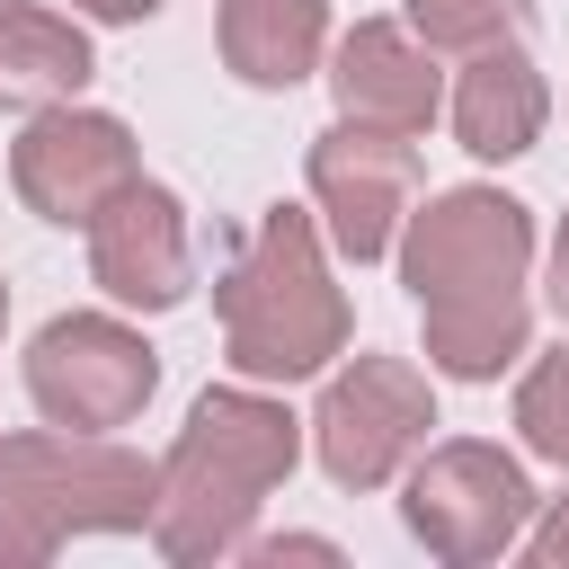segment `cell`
<instances>
[{
	"label": "cell",
	"instance_id": "cell-1",
	"mask_svg": "<svg viewBox=\"0 0 569 569\" xmlns=\"http://www.w3.org/2000/svg\"><path fill=\"white\" fill-rule=\"evenodd\" d=\"M525 267H533V213L516 196H498V187H445V196L409 204L400 284L418 302L436 373L498 382L525 356V338H533Z\"/></svg>",
	"mask_w": 569,
	"mask_h": 569
},
{
	"label": "cell",
	"instance_id": "cell-2",
	"mask_svg": "<svg viewBox=\"0 0 569 569\" xmlns=\"http://www.w3.org/2000/svg\"><path fill=\"white\" fill-rule=\"evenodd\" d=\"M302 453V418L249 382H222L187 409L178 445L160 453V507H151V542L178 569L231 560L258 525V507L284 489Z\"/></svg>",
	"mask_w": 569,
	"mask_h": 569
},
{
	"label": "cell",
	"instance_id": "cell-3",
	"mask_svg": "<svg viewBox=\"0 0 569 569\" xmlns=\"http://www.w3.org/2000/svg\"><path fill=\"white\" fill-rule=\"evenodd\" d=\"M213 311H222V356L240 382H302L329 356H347V338H356V311H347V293L320 258V222L302 204H267L249 222V240L213 276Z\"/></svg>",
	"mask_w": 569,
	"mask_h": 569
},
{
	"label": "cell",
	"instance_id": "cell-4",
	"mask_svg": "<svg viewBox=\"0 0 569 569\" xmlns=\"http://www.w3.org/2000/svg\"><path fill=\"white\" fill-rule=\"evenodd\" d=\"M160 507V462H142L116 436L80 427H27L0 436V560L36 569L71 533H142Z\"/></svg>",
	"mask_w": 569,
	"mask_h": 569
},
{
	"label": "cell",
	"instance_id": "cell-5",
	"mask_svg": "<svg viewBox=\"0 0 569 569\" xmlns=\"http://www.w3.org/2000/svg\"><path fill=\"white\" fill-rule=\"evenodd\" d=\"M427 427H436V391L418 365L400 356H356L329 373L320 409H311V453L338 489H391L418 453H427Z\"/></svg>",
	"mask_w": 569,
	"mask_h": 569
},
{
	"label": "cell",
	"instance_id": "cell-6",
	"mask_svg": "<svg viewBox=\"0 0 569 569\" xmlns=\"http://www.w3.org/2000/svg\"><path fill=\"white\" fill-rule=\"evenodd\" d=\"M400 516H409V533H418L436 560L480 569V560H498V551L533 525V480H525L516 453H498V445H480V436H445V445H427V453L409 462Z\"/></svg>",
	"mask_w": 569,
	"mask_h": 569
},
{
	"label": "cell",
	"instance_id": "cell-7",
	"mask_svg": "<svg viewBox=\"0 0 569 569\" xmlns=\"http://www.w3.org/2000/svg\"><path fill=\"white\" fill-rule=\"evenodd\" d=\"M151 391H160V356L142 347V329L107 311H62L27 338V400L44 409V427L116 436L142 418Z\"/></svg>",
	"mask_w": 569,
	"mask_h": 569
},
{
	"label": "cell",
	"instance_id": "cell-8",
	"mask_svg": "<svg viewBox=\"0 0 569 569\" xmlns=\"http://www.w3.org/2000/svg\"><path fill=\"white\" fill-rule=\"evenodd\" d=\"M142 178V151L124 133V116L107 107H44L27 116V133L9 142V187L36 222H62V231H89L124 187Z\"/></svg>",
	"mask_w": 569,
	"mask_h": 569
},
{
	"label": "cell",
	"instance_id": "cell-9",
	"mask_svg": "<svg viewBox=\"0 0 569 569\" xmlns=\"http://www.w3.org/2000/svg\"><path fill=\"white\" fill-rule=\"evenodd\" d=\"M311 204H320L338 258L373 267V258L400 240L409 204H418V151H409V133H382V124L338 116V124L311 142Z\"/></svg>",
	"mask_w": 569,
	"mask_h": 569
},
{
	"label": "cell",
	"instance_id": "cell-10",
	"mask_svg": "<svg viewBox=\"0 0 569 569\" xmlns=\"http://www.w3.org/2000/svg\"><path fill=\"white\" fill-rule=\"evenodd\" d=\"M89 284L124 311H178L196 293V231L160 178H133L89 222Z\"/></svg>",
	"mask_w": 569,
	"mask_h": 569
},
{
	"label": "cell",
	"instance_id": "cell-11",
	"mask_svg": "<svg viewBox=\"0 0 569 569\" xmlns=\"http://www.w3.org/2000/svg\"><path fill=\"white\" fill-rule=\"evenodd\" d=\"M329 89H338V116L356 124H382V133H427L445 116V71H436V44L400 18H356L338 36V62H329Z\"/></svg>",
	"mask_w": 569,
	"mask_h": 569
},
{
	"label": "cell",
	"instance_id": "cell-12",
	"mask_svg": "<svg viewBox=\"0 0 569 569\" xmlns=\"http://www.w3.org/2000/svg\"><path fill=\"white\" fill-rule=\"evenodd\" d=\"M542 124H551V89H542L525 36L462 53V80H453V133H462L471 160H525V151L542 142Z\"/></svg>",
	"mask_w": 569,
	"mask_h": 569
},
{
	"label": "cell",
	"instance_id": "cell-13",
	"mask_svg": "<svg viewBox=\"0 0 569 569\" xmlns=\"http://www.w3.org/2000/svg\"><path fill=\"white\" fill-rule=\"evenodd\" d=\"M98 53L89 36L62 18V9H36V0H0V107L9 116H44V107H71L89 89Z\"/></svg>",
	"mask_w": 569,
	"mask_h": 569
},
{
	"label": "cell",
	"instance_id": "cell-14",
	"mask_svg": "<svg viewBox=\"0 0 569 569\" xmlns=\"http://www.w3.org/2000/svg\"><path fill=\"white\" fill-rule=\"evenodd\" d=\"M213 36H222V71L231 80L293 89L329 53V0H222Z\"/></svg>",
	"mask_w": 569,
	"mask_h": 569
},
{
	"label": "cell",
	"instance_id": "cell-15",
	"mask_svg": "<svg viewBox=\"0 0 569 569\" xmlns=\"http://www.w3.org/2000/svg\"><path fill=\"white\" fill-rule=\"evenodd\" d=\"M400 9L436 53H480V44L525 36V0H400Z\"/></svg>",
	"mask_w": 569,
	"mask_h": 569
},
{
	"label": "cell",
	"instance_id": "cell-16",
	"mask_svg": "<svg viewBox=\"0 0 569 569\" xmlns=\"http://www.w3.org/2000/svg\"><path fill=\"white\" fill-rule=\"evenodd\" d=\"M516 436H525V453L569 471V338L516 382Z\"/></svg>",
	"mask_w": 569,
	"mask_h": 569
},
{
	"label": "cell",
	"instance_id": "cell-17",
	"mask_svg": "<svg viewBox=\"0 0 569 569\" xmlns=\"http://www.w3.org/2000/svg\"><path fill=\"white\" fill-rule=\"evenodd\" d=\"M240 560H258V569H276V560H338V542H320V533H276V542H240Z\"/></svg>",
	"mask_w": 569,
	"mask_h": 569
},
{
	"label": "cell",
	"instance_id": "cell-18",
	"mask_svg": "<svg viewBox=\"0 0 569 569\" xmlns=\"http://www.w3.org/2000/svg\"><path fill=\"white\" fill-rule=\"evenodd\" d=\"M533 560H542V569H569V489L542 507V525H533Z\"/></svg>",
	"mask_w": 569,
	"mask_h": 569
},
{
	"label": "cell",
	"instance_id": "cell-19",
	"mask_svg": "<svg viewBox=\"0 0 569 569\" xmlns=\"http://www.w3.org/2000/svg\"><path fill=\"white\" fill-rule=\"evenodd\" d=\"M71 9H80V18H98V27H142L160 0H71Z\"/></svg>",
	"mask_w": 569,
	"mask_h": 569
},
{
	"label": "cell",
	"instance_id": "cell-20",
	"mask_svg": "<svg viewBox=\"0 0 569 569\" xmlns=\"http://www.w3.org/2000/svg\"><path fill=\"white\" fill-rule=\"evenodd\" d=\"M551 311L569 320V213H560V240H551Z\"/></svg>",
	"mask_w": 569,
	"mask_h": 569
},
{
	"label": "cell",
	"instance_id": "cell-21",
	"mask_svg": "<svg viewBox=\"0 0 569 569\" xmlns=\"http://www.w3.org/2000/svg\"><path fill=\"white\" fill-rule=\"evenodd\" d=\"M0 329H9V276H0Z\"/></svg>",
	"mask_w": 569,
	"mask_h": 569
}]
</instances>
